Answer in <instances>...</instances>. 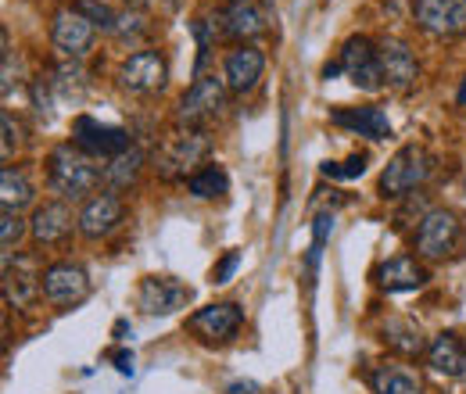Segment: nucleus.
I'll return each mask as SVG.
<instances>
[{
	"label": "nucleus",
	"mask_w": 466,
	"mask_h": 394,
	"mask_svg": "<svg viewBox=\"0 0 466 394\" xmlns=\"http://www.w3.org/2000/svg\"><path fill=\"white\" fill-rule=\"evenodd\" d=\"M101 183H105V166H97V158L83 155L72 140L58 144L47 155V187L61 201H79L86 194H97Z\"/></svg>",
	"instance_id": "obj_1"
},
{
	"label": "nucleus",
	"mask_w": 466,
	"mask_h": 394,
	"mask_svg": "<svg viewBox=\"0 0 466 394\" xmlns=\"http://www.w3.org/2000/svg\"><path fill=\"white\" fill-rule=\"evenodd\" d=\"M212 136L205 129H176L155 151V169L162 179H190L201 166H208Z\"/></svg>",
	"instance_id": "obj_2"
},
{
	"label": "nucleus",
	"mask_w": 466,
	"mask_h": 394,
	"mask_svg": "<svg viewBox=\"0 0 466 394\" xmlns=\"http://www.w3.org/2000/svg\"><path fill=\"white\" fill-rule=\"evenodd\" d=\"M227 79L223 76H201L194 79V86L179 97V108H176V126L183 129H205L212 118H219L227 108Z\"/></svg>",
	"instance_id": "obj_3"
},
{
	"label": "nucleus",
	"mask_w": 466,
	"mask_h": 394,
	"mask_svg": "<svg viewBox=\"0 0 466 394\" xmlns=\"http://www.w3.org/2000/svg\"><path fill=\"white\" fill-rule=\"evenodd\" d=\"M434 172V155L420 144L402 147L380 172V194L384 197H409L412 190H420Z\"/></svg>",
	"instance_id": "obj_4"
},
{
	"label": "nucleus",
	"mask_w": 466,
	"mask_h": 394,
	"mask_svg": "<svg viewBox=\"0 0 466 394\" xmlns=\"http://www.w3.org/2000/svg\"><path fill=\"white\" fill-rule=\"evenodd\" d=\"M463 240V223L452 208H431L416 226V255L420 258H449Z\"/></svg>",
	"instance_id": "obj_5"
},
{
	"label": "nucleus",
	"mask_w": 466,
	"mask_h": 394,
	"mask_svg": "<svg viewBox=\"0 0 466 394\" xmlns=\"http://www.w3.org/2000/svg\"><path fill=\"white\" fill-rule=\"evenodd\" d=\"M44 294V269L36 255H15L4 251V301L18 312H29Z\"/></svg>",
	"instance_id": "obj_6"
},
{
	"label": "nucleus",
	"mask_w": 466,
	"mask_h": 394,
	"mask_svg": "<svg viewBox=\"0 0 466 394\" xmlns=\"http://www.w3.org/2000/svg\"><path fill=\"white\" fill-rule=\"evenodd\" d=\"M72 144L90 155V158H101V162H112L118 155H126L133 144H129V133L118 129V126H108V122H97L90 115H76L72 122Z\"/></svg>",
	"instance_id": "obj_7"
},
{
	"label": "nucleus",
	"mask_w": 466,
	"mask_h": 394,
	"mask_svg": "<svg viewBox=\"0 0 466 394\" xmlns=\"http://www.w3.org/2000/svg\"><path fill=\"white\" fill-rule=\"evenodd\" d=\"M223 33L237 44H251L269 33L273 25V0H227L219 11Z\"/></svg>",
	"instance_id": "obj_8"
},
{
	"label": "nucleus",
	"mask_w": 466,
	"mask_h": 394,
	"mask_svg": "<svg viewBox=\"0 0 466 394\" xmlns=\"http://www.w3.org/2000/svg\"><path fill=\"white\" fill-rule=\"evenodd\" d=\"M94 36H97V25L79 11V7H61L51 22V44L61 57L68 61H83L94 47Z\"/></svg>",
	"instance_id": "obj_9"
},
{
	"label": "nucleus",
	"mask_w": 466,
	"mask_h": 394,
	"mask_svg": "<svg viewBox=\"0 0 466 394\" xmlns=\"http://www.w3.org/2000/svg\"><path fill=\"white\" fill-rule=\"evenodd\" d=\"M126 219V201L118 197L116 190H97L83 201L79 216H76V226H79V237L86 240H101L108 233H116Z\"/></svg>",
	"instance_id": "obj_10"
},
{
	"label": "nucleus",
	"mask_w": 466,
	"mask_h": 394,
	"mask_svg": "<svg viewBox=\"0 0 466 394\" xmlns=\"http://www.w3.org/2000/svg\"><path fill=\"white\" fill-rule=\"evenodd\" d=\"M187 327H190V334H198L205 344H227L244 327V308L237 301H216V305L198 308L187 319Z\"/></svg>",
	"instance_id": "obj_11"
},
{
	"label": "nucleus",
	"mask_w": 466,
	"mask_h": 394,
	"mask_svg": "<svg viewBox=\"0 0 466 394\" xmlns=\"http://www.w3.org/2000/svg\"><path fill=\"white\" fill-rule=\"evenodd\" d=\"M169 79V65L158 51H133L118 65V86L126 94H155Z\"/></svg>",
	"instance_id": "obj_12"
},
{
	"label": "nucleus",
	"mask_w": 466,
	"mask_h": 394,
	"mask_svg": "<svg viewBox=\"0 0 466 394\" xmlns=\"http://www.w3.org/2000/svg\"><path fill=\"white\" fill-rule=\"evenodd\" d=\"M341 72L349 76L355 86L362 90H380L384 86V76H380V55H377V44L370 36H351L341 47V57H338Z\"/></svg>",
	"instance_id": "obj_13"
},
{
	"label": "nucleus",
	"mask_w": 466,
	"mask_h": 394,
	"mask_svg": "<svg viewBox=\"0 0 466 394\" xmlns=\"http://www.w3.org/2000/svg\"><path fill=\"white\" fill-rule=\"evenodd\" d=\"M416 25L438 40L466 33V0H416Z\"/></svg>",
	"instance_id": "obj_14"
},
{
	"label": "nucleus",
	"mask_w": 466,
	"mask_h": 394,
	"mask_svg": "<svg viewBox=\"0 0 466 394\" xmlns=\"http://www.w3.org/2000/svg\"><path fill=\"white\" fill-rule=\"evenodd\" d=\"M90 294V277L76 262H55L44 269V298L55 308H72Z\"/></svg>",
	"instance_id": "obj_15"
},
{
	"label": "nucleus",
	"mask_w": 466,
	"mask_h": 394,
	"mask_svg": "<svg viewBox=\"0 0 466 394\" xmlns=\"http://www.w3.org/2000/svg\"><path fill=\"white\" fill-rule=\"evenodd\" d=\"M187 301H190V287L176 277H144L137 287V305L147 316H173L187 308Z\"/></svg>",
	"instance_id": "obj_16"
},
{
	"label": "nucleus",
	"mask_w": 466,
	"mask_h": 394,
	"mask_svg": "<svg viewBox=\"0 0 466 394\" xmlns=\"http://www.w3.org/2000/svg\"><path fill=\"white\" fill-rule=\"evenodd\" d=\"M377 55H380V76H384V86L406 94L409 86L420 79V65H416V55L406 40L399 36H384L377 40Z\"/></svg>",
	"instance_id": "obj_17"
},
{
	"label": "nucleus",
	"mask_w": 466,
	"mask_h": 394,
	"mask_svg": "<svg viewBox=\"0 0 466 394\" xmlns=\"http://www.w3.org/2000/svg\"><path fill=\"white\" fill-rule=\"evenodd\" d=\"M72 229H79V226H76L72 208H68L65 201H47V205H40V208L33 212V219H29V237H33L36 248H61V244L72 237Z\"/></svg>",
	"instance_id": "obj_18"
},
{
	"label": "nucleus",
	"mask_w": 466,
	"mask_h": 394,
	"mask_svg": "<svg viewBox=\"0 0 466 394\" xmlns=\"http://www.w3.org/2000/svg\"><path fill=\"white\" fill-rule=\"evenodd\" d=\"M266 72V55L255 47V44H237L230 55H227V65H223V79L230 86V94H248L258 86Z\"/></svg>",
	"instance_id": "obj_19"
},
{
	"label": "nucleus",
	"mask_w": 466,
	"mask_h": 394,
	"mask_svg": "<svg viewBox=\"0 0 466 394\" xmlns=\"http://www.w3.org/2000/svg\"><path fill=\"white\" fill-rule=\"evenodd\" d=\"M427 366L438 377L460 380L466 373V340L456 330H445V334L431 338V344H427Z\"/></svg>",
	"instance_id": "obj_20"
},
{
	"label": "nucleus",
	"mask_w": 466,
	"mask_h": 394,
	"mask_svg": "<svg viewBox=\"0 0 466 394\" xmlns=\"http://www.w3.org/2000/svg\"><path fill=\"white\" fill-rule=\"evenodd\" d=\"M330 122L334 126H345L359 136H370V140H388L391 136V118L384 108L377 105H366V108H338L330 112Z\"/></svg>",
	"instance_id": "obj_21"
},
{
	"label": "nucleus",
	"mask_w": 466,
	"mask_h": 394,
	"mask_svg": "<svg viewBox=\"0 0 466 394\" xmlns=\"http://www.w3.org/2000/svg\"><path fill=\"white\" fill-rule=\"evenodd\" d=\"M377 283L388 290V294H409V290H420L427 283V269L412 258V255H395L388 258L380 269H377Z\"/></svg>",
	"instance_id": "obj_22"
},
{
	"label": "nucleus",
	"mask_w": 466,
	"mask_h": 394,
	"mask_svg": "<svg viewBox=\"0 0 466 394\" xmlns=\"http://www.w3.org/2000/svg\"><path fill=\"white\" fill-rule=\"evenodd\" d=\"M47 86H51V94H55L58 105H79V101L86 97V90H90V79H86V72L79 68V61L61 57L58 65L51 68Z\"/></svg>",
	"instance_id": "obj_23"
},
{
	"label": "nucleus",
	"mask_w": 466,
	"mask_h": 394,
	"mask_svg": "<svg viewBox=\"0 0 466 394\" xmlns=\"http://www.w3.org/2000/svg\"><path fill=\"white\" fill-rule=\"evenodd\" d=\"M380 340L395 351V355H402V359H416V355H427V340H423V330L412 323V319H402V316H395V319H388L384 323V330H380Z\"/></svg>",
	"instance_id": "obj_24"
},
{
	"label": "nucleus",
	"mask_w": 466,
	"mask_h": 394,
	"mask_svg": "<svg viewBox=\"0 0 466 394\" xmlns=\"http://www.w3.org/2000/svg\"><path fill=\"white\" fill-rule=\"evenodd\" d=\"M187 190L198 201H216V197H227L230 194V176H227V169L219 162H208V166H201V169L187 179Z\"/></svg>",
	"instance_id": "obj_25"
},
{
	"label": "nucleus",
	"mask_w": 466,
	"mask_h": 394,
	"mask_svg": "<svg viewBox=\"0 0 466 394\" xmlns=\"http://www.w3.org/2000/svg\"><path fill=\"white\" fill-rule=\"evenodd\" d=\"M33 197H36V190H33V183H29L25 172L15 169V166H4L0 169V205L4 208L22 212V208L33 205Z\"/></svg>",
	"instance_id": "obj_26"
},
{
	"label": "nucleus",
	"mask_w": 466,
	"mask_h": 394,
	"mask_svg": "<svg viewBox=\"0 0 466 394\" xmlns=\"http://www.w3.org/2000/svg\"><path fill=\"white\" fill-rule=\"evenodd\" d=\"M140 166H144V155L137 147H129L126 155L112 158L105 166V190H116V194L118 190H129L137 183V176H140Z\"/></svg>",
	"instance_id": "obj_27"
},
{
	"label": "nucleus",
	"mask_w": 466,
	"mask_h": 394,
	"mask_svg": "<svg viewBox=\"0 0 466 394\" xmlns=\"http://www.w3.org/2000/svg\"><path fill=\"white\" fill-rule=\"evenodd\" d=\"M373 394H423L420 380L409 373V369H399V366H380L373 377Z\"/></svg>",
	"instance_id": "obj_28"
},
{
	"label": "nucleus",
	"mask_w": 466,
	"mask_h": 394,
	"mask_svg": "<svg viewBox=\"0 0 466 394\" xmlns=\"http://www.w3.org/2000/svg\"><path fill=\"white\" fill-rule=\"evenodd\" d=\"M330 233H334V216H330V212H319V216L312 219V248H309V258H305L309 277H316V269H319V258H323V248H327Z\"/></svg>",
	"instance_id": "obj_29"
},
{
	"label": "nucleus",
	"mask_w": 466,
	"mask_h": 394,
	"mask_svg": "<svg viewBox=\"0 0 466 394\" xmlns=\"http://www.w3.org/2000/svg\"><path fill=\"white\" fill-rule=\"evenodd\" d=\"M76 7L94 22V25H101V29H116V18H118V11H112L105 0H76Z\"/></svg>",
	"instance_id": "obj_30"
},
{
	"label": "nucleus",
	"mask_w": 466,
	"mask_h": 394,
	"mask_svg": "<svg viewBox=\"0 0 466 394\" xmlns=\"http://www.w3.org/2000/svg\"><path fill=\"white\" fill-rule=\"evenodd\" d=\"M22 233H25V219H22V212L4 208V216H0V244H4V251H11V248L22 240Z\"/></svg>",
	"instance_id": "obj_31"
},
{
	"label": "nucleus",
	"mask_w": 466,
	"mask_h": 394,
	"mask_svg": "<svg viewBox=\"0 0 466 394\" xmlns=\"http://www.w3.org/2000/svg\"><path fill=\"white\" fill-rule=\"evenodd\" d=\"M366 155H351L349 162H323V176H330V179H355V176H362L366 172Z\"/></svg>",
	"instance_id": "obj_32"
},
{
	"label": "nucleus",
	"mask_w": 466,
	"mask_h": 394,
	"mask_svg": "<svg viewBox=\"0 0 466 394\" xmlns=\"http://www.w3.org/2000/svg\"><path fill=\"white\" fill-rule=\"evenodd\" d=\"M147 29V15H140V11H118L116 18V36H122V40H129V36H140Z\"/></svg>",
	"instance_id": "obj_33"
},
{
	"label": "nucleus",
	"mask_w": 466,
	"mask_h": 394,
	"mask_svg": "<svg viewBox=\"0 0 466 394\" xmlns=\"http://www.w3.org/2000/svg\"><path fill=\"white\" fill-rule=\"evenodd\" d=\"M0 126H4V158H11L18 147H22V126L11 112L0 115Z\"/></svg>",
	"instance_id": "obj_34"
},
{
	"label": "nucleus",
	"mask_w": 466,
	"mask_h": 394,
	"mask_svg": "<svg viewBox=\"0 0 466 394\" xmlns=\"http://www.w3.org/2000/svg\"><path fill=\"white\" fill-rule=\"evenodd\" d=\"M240 262H244L240 251H227V255L216 262V269H212V283H230L233 277H237V269H240Z\"/></svg>",
	"instance_id": "obj_35"
},
{
	"label": "nucleus",
	"mask_w": 466,
	"mask_h": 394,
	"mask_svg": "<svg viewBox=\"0 0 466 394\" xmlns=\"http://www.w3.org/2000/svg\"><path fill=\"white\" fill-rule=\"evenodd\" d=\"M116 369L118 373H133V351H116Z\"/></svg>",
	"instance_id": "obj_36"
},
{
	"label": "nucleus",
	"mask_w": 466,
	"mask_h": 394,
	"mask_svg": "<svg viewBox=\"0 0 466 394\" xmlns=\"http://www.w3.org/2000/svg\"><path fill=\"white\" fill-rule=\"evenodd\" d=\"M230 394H258V384H251V380H237V384H230Z\"/></svg>",
	"instance_id": "obj_37"
},
{
	"label": "nucleus",
	"mask_w": 466,
	"mask_h": 394,
	"mask_svg": "<svg viewBox=\"0 0 466 394\" xmlns=\"http://www.w3.org/2000/svg\"><path fill=\"white\" fill-rule=\"evenodd\" d=\"M460 105H466V76H463V86H460Z\"/></svg>",
	"instance_id": "obj_38"
}]
</instances>
